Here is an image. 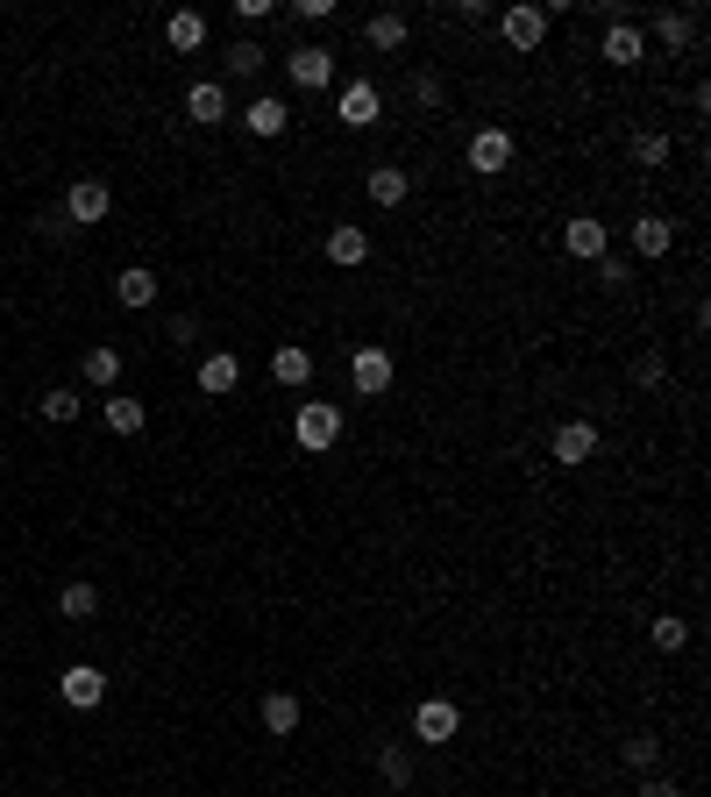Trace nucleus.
<instances>
[{
    "mask_svg": "<svg viewBox=\"0 0 711 797\" xmlns=\"http://www.w3.org/2000/svg\"><path fill=\"white\" fill-rule=\"evenodd\" d=\"M292 434H299V449H307V456H327V449L342 442V406L307 399V406H299V420H292Z\"/></svg>",
    "mask_w": 711,
    "mask_h": 797,
    "instance_id": "obj_1",
    "label": "nucleus"
},
{
    "mask_svg": "<svg viewBox=\"0 0 711 797\" xmlns=\"http://www.w3.org/2000/svg\"><path fill=\"white\" fill-rule=\"evenodd\" d=\"M108 207H114L108 178H71V192H65V221H71V229H100Z\"/></svg>",
    "mask_w": 711,
    "mask_h": 797,
    "instance_id": "obj_2",
    "label": "nucleus"
},
{
    "mask_svg": "<svg viewBox=\"0 0 711 797\" xmlns=\"http://www.w3.org/2000/svg\"><path fill=\"white\" fill-rule=\"evenodd\" d=\"M285 71H292V86H307V93H321V86L335 79V51H327V43H299V51L285 57Z\"/></svg>",
    "mask_w": 711,
    "mask_h": 797,
    "instance_id": "obj_3",
    "label": "nucleus"
},
{
    "mask_svg": "<svg viewBox=\"0 0 711 797\" xmlns=\"http://www.w3.org/2000/svg\"><path fill=\"white\" fill-rule=\"evenodd\" d=\"M57 698L79 705V712H93V705L108 698V676H100V663H71L65 676H57Z\"/></svg>",
    "mask_w": 711,
    "mask_h": 797,
    "instance_id": "obj_4",
    "label": "nucleus"
},
{
    "mask_svg": "<svg viewBox=\"0 0 711 797\" xmlns=\"http://www.w3.org/2000/svg\"><path fill=\"white\" fill-rule=\"evenodd\" d=\"M456 733H463V712H456V705H448V698H427V705H420V712H413V741L442 748V741H456Z\"/></svg>",
    "mask_w": 711,
    "mask_h": 797,
    "instance_id": "obj_5",
    "label": "nucleus"
},
{
    "mask_svg": "<svg viewBox=\"0 0 711 797\" xmlns=\"http://www.w3.org/2000/svg\"><path fill=\"white\" fill-rule=\"evenodd\" d=\"M548 449H555V463H569V471H577V463L598 456V428H591V420H563V428L548 434Z\"/></svg>",
    "mask_w": 711,
    "mask_h": 797,
    "instance_id": "obj_6",
    "label": "nucleus"
},
{
    "mask_svg": "<svg viewBox=\"0 0 711 797\" xmlns=\"http://www.w3.org/2000/svg\"><path fill=\"white\" fill-rule=\"evenodd\" d=\"M342 122H349V129L385 122V93H377V79H349V86H342Z\"/></svg>",
    "mask_w": 711,
    "mask_h": 797,
    "instance_id": "obj_7",
    "label": "nucleus"
},
{
    "mask_svg": "<svg viewBox=\"0 0 711 797\" xmlns=\"http://www.w3.org/2000/svg\"><path fill=\"white\" fill-rule=\"evenodd\" d=\"M563 250H569V257H612V229H604V221L598 214H577V221H569V229H563Z\"/></svg>",
    "mask_w": 711,
    "mask_h": 797,
    "instance_id": "obj_8",
    "label": "nucleus"
},
{
    "mask_svg": "<svg viewBox=\"0 0 711 797\" xmlns=\"http://www.w3.org/2000/svg\"><path fill=\"white\" fill-rule=\"evenodd\" d=\"M349 378H356V392L363 399H377L391 385V350H377V342H363V350L349 356Z\"/></svg>",
    "mask_w": 711,
    "mask_h": 797,
    "instance_id": "obj_9",
    "label": "nucleus"
},
{
    "mask_svg": "<svg viewBox=\"0 0 711 797\" xmlns=\"http://www.w3.org/2000/svg\"><path fill=\"white\" fill-rule=\"evenodd\" d=\"M498 36H506L512 51H534V43L548 36V8H506L498 14Z\"/></svg>",
    "mask_w": 711,
    "mask_h": 797,
    "instance_id": "obj_10",
    "label": "nucleus"
},
{
    "mask_svg": "<svg viewBox=\"0 0 711 797\" xmlns=\"http://www.w3.org/2000/svg\"><path fill=\"white\" fill-rule=\"evenodd\" d=\"M506 164H512V135H506V129H477V135H470V171L498 178Z\"/></svg>",
    "mask_w": 711,
    "mask_h": 797,
    "instance_id": "obj_11",
    "label": "nucleus"
},
{
    "mask_svg": "<svg viewBox=\"0 0 711 797\" xmlns=\"http://www.w3.org/2000/svg\"><path fill=\"white\" fill-rule=\"evenodd\" d=\"M242 122H249V135H285L292 129V108H285L278 93H256L249 108H242Z\"/></svg>",
    "mask_w": 711,
    "mask_h": 797,
    "instance_id": "obj_12",
    "label": "nucleus"
},
{
    "mask_svg": "<svg viewBox=\"0 0 711 797\" xmlns=\"http://www.w3.org/2000/svg\"><path fill=\"white\" fill-rule=\"evenodd\" d=\"M235 385H242V364H235V356H229V350H214V356H200V392H207V399H229V392H235Z\"/></svg>",
    "mask_w": 711,
    "mask_h": 797,
    "instance_id": "obj_13",
    "label": "nucleus"
},
{
    "mask_svg": "<svg viewBox=\"0 0 711 797\" xmlns=\"http://www.w3.org/2000/svg\"><path fill=\"white\" fill-rule=\"evenodd\" d=\"M270 378H278L285 392H299V385L313 378V356L299 350V342H278V350H270Z\"/></svg>",
    "mask_w": 711,
    "mask_h": 797,
    "instance_id": "obj_14",
    "label": "nucleus"
},
{
    "mask_svg": "<svg viewBox=\"0 0 711 797\" xmlns=\"http://www.w3.org/2000/svg\"><path fill=\"white\" fill-rule=\"evenodd\" d=\"M669 250H676V229L662 214H641V221H633V257H669Z\"/></svg>",
    "mask_w": 711,
    "mask_h": 797,
    "instance_id": "obj_15",
    "label": "nucleus"
},
{
    "mask_svg": "<svg viewBox=\"0 0 711 797\" xmlns=\"http://www.w3.org/2000/svg\"><path fill=\"white\" fill-rule=\"evenodd\" d=\"M114 299H121V307H157V270H149V264H129L114 278Z\"/></svg>",
    "mask_w": 711,
    "mask_h": 797,
    "instance_id": "obj_16",
    "label": "nucleus"
},
{
    "mask_svg": "<svg viewBox=\"0 0 711 797\" xmlns=\"http://www.w3.org/2000/svg\"><path fill=\"white\" fill-rule=\"evenodd\" d=\"M363 257H370V235H363V229H349V221H342V229H327V264L356 270Z\"/></svg>",
    "mask_w": 711,
    "mask_h": 797,
    "instance_id": "obj_17",
    "label": "nucleus"
},
{
    "mask_svg": "<svg viewBox=\"0 0 711 797\" xmlns=\"http://www.w3.org/2000/svg\"><path fill=\"white\" fill-rule=\"evenodd\" d=\"M186 114H192V122H207V129H214V122H229V93H221L214 79H200V86L186 93Z\"/></svg>",
    "mask_w": 711,
    "mask_h": 797,
    "instance_id": "obj_18",
    "label": "nucleus"
},
{
    "mask_svg": "<svg viewBox=\"0 0 711 797\" xmlns=\"http://www.w3.org/2000/svg\"><path fill=\"white\" fill-rule=\"evenodd\" d=\"M363 192H370V200H377V207H399V200H406V192H413V178H406V171H399V164H377V171H370V178H363Z\"/></svg>",
    "mask_w": 711,
    "mask_h": 797,
    "instance_id": "obj_19",
    "label": "nucleus"
},
{
    "mask_svg": "<svg viewBox=\"0 0 711 797\" xmlns=\"http://www.w3.org/2000/svg\"><path fill=\"white\" fill-rule=\"evenodd\" d=\"M604 57H612L619 71L641 65V29H633V22H604Z\"/></svg>",
    "mask_w": 711,
    "mask_h": 797,
    "instance_id": "obj_20",
    "label": "nucleus"
},
{
    "mask_svg": "<svg viewBox=\"0 0 711 797\" xmlns=\"http://www.w3.org/2000/svg\"><path fill=\"white\" fill-rule=\"evenodd\" d=\"M86 385H93V392H114L121 385V350H108V342L86 350Z\"/></svg>",
    "mask_w": 711,
    "mask_h": 797,
    "instance_id": "obj_21",
    "label": "nucleus"
},
{
    "mask_svg": "<svg viewBox=\"0 0 711 797\" xmlns=\"http://www.w3.org/2000/svg\"><path fill=\"white\" fill-rule=\"evenodd\" d=\"M164 43H171V51H200V43H207V22L192 8H178L171 22H164Z\"/></svg>",
    "mask_w": 711,
    "mask_h": 797,
    "instance_id": "obj_22",
    "label": "nucleus"
},
{
    "mask_svg": "<svg viewBox=\"0 0 711 797\" xmlns=\"http://www.w3.org/2000/svg\"><path fill=\"white\" fill-rule=\"evenodd\" d=\"M363 36H370V51H406V14H370V22H363Z\"/></svg>",
    "mask_w": 711,
    "mask_h": 797,
    "instance_id": "obj_23",
    "label": "nucleus"
},
{
    "mask_svg": "<svg viewBox=\"0 0 711 797\" xmlns=\"http://www.w3.org/2000/svg\"><path fill=\"white\" fill-rule=\"evenodd\" d=\"M264 727L278 733V741H285V733H299V698H292V690H270V698H264Z\"/></svg>",
    "mask_w": 711,
    "mask_h": 797,
    "instance_id": "obj_24",
    "label": "nucleus"
},
{
    "mask_svg": "<svg viewBox=\"0 0 711 797\" xmlns=\"http://www.w3.org/2000/svg\"><path fill=\"white\" fill-rule=\"evenodd\" d=\"M655 36L669 43V51H690V36H698V22H690L684 8H662V14H655Z\"/></svg>",
    "mask_w": 711,
    "mask_h": 797,
    "instance_id": "obj_25",
    "label": "nucleus"
},
{
    "mask_svg": "<svg viewBox=\"0 0 711 797\" xmlns=\"http://www.w3.org/2000/svg\"><path fill=\"white\" fill-rule=\"evenodd\" d=\"M647 641H655L662 655H676V649H690V620H676V612H662L655 627H647Z\"/></svg>",
    "mask_w": 711,
    "mask_h": 797,
    "instance_id": "obj_26",
    "label": "nucleus"
},
{
    "mask_svg": "<svg viewBox=\"0 0 711 797\" xmlns=\"http://www.w3.org/2000/svg\"><path fill=\"white\" fill-rule=\"evenodd\" d=\"M100 413H108V428H114V434H143V420H149V413H143V399H108Z\"/></svg>",
    "mask_w": 711,
    "mask_h": 797,
    "instance_id": "obj_27",
    "label": "nucleus"
},
{
    "mask_svg": "<svg viewBox=\"0 0 711 797\" xmlns=\"http://www.w3.org/2000/svg\"><path fill=\"white\" fill-rule=\"evenodd\" d=\"M57 606H65V620H93V612H100V591H93V584H65V598H57Z\"/></svg>",
    "mask_w": 711,
    "mask_h": 797,
    "instance_id": "obj_28",
    "label": "nucleus"
},
{
    "mask_svg": "<svg viewBox=\"0 0 711 797\" xmlns=\"http://www.w3.org/2000/svg\"><path fill=\"white\" fill-rule=\"evenodd\" d=\"M633 164H647V171H655V164H669V135H662V129L633 135Z\"/></svg>",
    "mask_w": 711,
    "mask_h": 797,
    "instance_id": "obj_29",
    "label": "nucleus"
},
{
    "mask_svg": "<svg viewBox=\"0 0 711 797\" xmlns=\"http://www.w3.org/2000/svg\"><path fill=\"white\" fill-rule=\"evenodd\" d=\"M377 770H385V784H391V790L413 784V755H406V748H385V755H377Z\"/></svg>",
    "mask_w": 711,
    "mask_h": 797,
    "instance_id": "obj_30",
    "label": "nucleus"
},
{
    "mask_svg": "<svg viewBox=\"0 0 711 797\" xmlns=\"http://www.w3.org/2000/svg\"><path fill=\"white\" fill-rule=\"evenodd\" d=\"M229 71H235V79L264 71V43H249V36H242V43H229Z\"/></svg>",
    "mask_w": 711,
    "mask_h": 797,
    "instance_id": "obj_31",
    "label": "nucleus"
},
{
    "mask_svg": "<svg viewBox=\"0 0 711 797\" xmlns=\"http://www.w3.org/2000/svg\"><path fill=\"white\" fill-rule=\"evenodd\" d=\"M79 392H71V385H57V392H43V420H79Z\"/></svg>",
    "mask_w": 711,
    "mask_h": 797,
    "instance_id": "obj_32",
    "label": "nucleus"
},
{
    "mask_svg": "<svg viewBox=\"0 0 711 797\" xmlns=\"http://www.w3.org/2000/svg\"><path fill=\"white\" fill-rule=\"evenodd\" d=\"M626 762L633 770H655V733H626Z\"/></svg>",
    "mask_w": 711,
    "mask_h": 797,
    "instance_id": "obj_33",
    "label": "nucleus"
},
{
    "mask_svg": "<svg viewBox=\"0 0 711 797\" xmlns=\"http://www.w3.org/2000/svg\"><path fill=\"white\" fill-rule=\"evenodd\" d=\"M662 378H669V364H662L655 350H647V356H633V385H662Z\"/></svg>",
    "mask_w": 711,
    "mask_h": 797,
    "instance_id": "obj_34",
    "label": "nucleus"
},
{
    "mask_svg": "<svg viewBox=\"0 0 711 797\" xmlns=\"http://www.w3.org/2000/svg\"><path fill=\"white\" fill-rule=\"evenodd\" d=\"M641 797H684V790H676L669 776H647V784H641Z\"/></svg>",
    "mask_w": 711,
    "mask_h": 797,
    "instance_id": "obj_35",
    "label": "nucleus"
}]
</instances>
